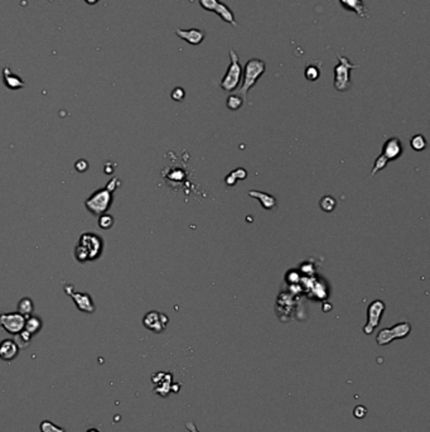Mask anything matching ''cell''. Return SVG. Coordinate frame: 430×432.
I'll return each mask as SVG.
<instances>
[{
  "label": "cell",
  "instance_id": "1",
  "mask_svg": "<svg viewBox=\"0 0 430 432\" xmlns=\"http://www.w3.org/2000/svg\"><path fill=\"white\" fill-rule=\"evenodd\" d=\"M103 252L104 240L100 235L95 233H83L75 248V257L77 262L87 263L100 258Z\"/></svg>",
  "mask_w": 430,
  "mask_h": 432
},
{
  "label": "cell",
  "instance_id": "2",
  "mask_svg": "<svg viewBox=\"0 0 430 432\" xmlns=\"http://www.w3.org/2000/svg\"><path fill=\"white\" fill-rule=\"evenodd\" d=\"M267 71V63L262 60H259V58H251L246 62L245 69L243 70V85L241 87L236 91L237 95H240L244 100H246L247 93L249 90H251L252 87L256 85L257 80L262 76Z\"/></svg>",
  "mask_w": 430,
  "mask_h": 432
},
{
  "label": "cell",
  "instance_id": "3",
  "mask_svg": "<svg viewBox=\"0 0 430 432\" xmlns=\"http://www.w3.org/2000/svg\"><path fill=\"white\" fill-rule=\"evenodd\" d=\"M241 77H243V67L240 63V57L235 50L230 51V65L226 71L224 79L221 80L220 86L226 93H233L237 90L240 85Z\"/></svg>",
  "mask_w": 430,
  "mask_h": 432
},
{
  "label": "cell",
  "instance_id": "4",
  "mask_svg": "<svg viewBox=\"0 0 430 432\" xmlns=\"http://www.w3.org/2000/svg\"><path fill=\"white\" fill-rule=\"evenodd\" d=\"M338 63L335 67V88L340 93L348 91L352 86L351 72L357 69V65H353L347 57L337 53Z\"/></svg>",
  "mask_w": 430,
  "mask_h": 432
},
{
  "label": "cell",
  "instance_id": "5",
  "mask_svg": "<svg viewBox=\"0 0 430 432\" xmlns=\"http://www.w3.org/2000/svg\"><path fill=\"white\" fill-rule=\"evenodd\" d=\"M112 201H114L112 192H110L109 190L105 187V189H100L93 192V194L86 200L85 206L91 214H93V215L96 216H101L103 214H106V211L109 210L110 206H111Z\"/></svg>",
  "mask_w": 430,
  "mask_h": 432
},
{
  "label": "cell",
  "instance_id": "6",
  "mask_svg": "<svg viewBox=\"0 0 430 432\" xmlns=\"http://www.w3.org/2000/svg\"><path fill=\"white\" fill-rule=\"evenodd\" d=\"M410 332L411 325L409 323H400L395 325V326L390 327V329L380 330L377 337H376V342H377L378 345L385 346L394 342V340L405 339Z\"/></svg>",
  "mask_w": 430,
  "mask_h": 432
},
{
  "label": "cell",
  "instance_id": "7",
  "mask_svg": "<svg viewBox=\"0 0 430 432\" xmlns=\"http://www.w3.org/2000/svg\"><path fill=\"white\" fill-rule=\"evenodd\" d=\"M200 5L207 12H212L219 15L224 22L231 24L232 27H237L235 13L231 10L228 5L224 4L220 0H200Z\"/></svg>",
  "mask_w": 430,
  "mask_h": 432
},
{
  "label": "cell",
  "instance_id": "8",
  "mask_svg": "<svg viewBox=\"0 0 430 432\" xmlns=\"http://www.w3.org/2000/svg\"><path fill=\"white\" fill-rule=\"evenodd\" d=\"M385 303L381 300H375L369 305L367 308V323L364 326V332L366 335H371L375 331L376 327L380 325L381 317H383L384 312H385Z\"/></svg>",
  "mask_w": 430,
  "mask_h": 432
},
{
  "label": "cell",
  "instance_id": "9",
  "mask_svg": "<svg viewBox=\"0 0 430 432\" xmlns=\"http://www.w3.org/2000/svg\"><path fill=\"white\" fill-rule=\"evenodd\" d=\"M26 317L19 312H8L0 313V326L12 335H18L24 330Z\"/></svg>",
  "mask_w": 430,
  "mask_h": 432
},
{
  "label": "cell",
  "instance_id": "10",
  "mask_svg": "<svg viewBox=\"0 0 430 432\" xmlns=\"http://www.w3.org/2000/svg\"><path fill=\"white\" fill-rule=\"evenodd\" d=\"M64 292L74 300L75 305L80 311L86 313L95 312V303H93L92 297L90 294L85 293V292H76L72 284H67L64 287Z\"/></svg>",
  "mask_w": 430,
  "mask_h": 432
},
{
  "label": "cell",
  "instance_id": "11",
  "mask_svg": "<svg viewBox=\"0 0 430 432\" xmlns=\"http://www.w3.org/2000/svg\"><path fill=\"white\" fill-rule=\"evenodd\" d=\"M169 323L168 316L164 313L157 312V311H150L143 317V325L148 330L153 332L160 334L166 329V325Z\"/></svg>",
  "mask_w": 430,
  "mask_h": 432
},
{
  "label": "cell",
  "instance_id": "12",
  "mask_svg": "<svg viewBox=\"0 0 430 432\" xmlns=\"http://www.w3.org/2000/svg\"><path fill=\"white\" fill-rule=\"evenodd\" d=\"M174 33L179 37L181 39H183L187 43L192 46H198L203 42L205 39L206 33L203 31L198 28H190V29H179L177 28L174 31Z\"/></svg>",
  "mask_w": 430,
  "mask_h": 432
},
{
  "label": "cell",
  "instance_id": "13",
  "mask_svg": "<svg viewBox=\"0 0 430 432\" xmlns=\"http://www.w3.org/2000/svg\"><path fill=\"white\" fill-rule=\"evenodd\" d=\"M19 354V346L12 339H5L0 343V359L4 361H12Z\"/></svg>",
  "mask_w": 430,
  "mask_h": 432
},
{
  "label": "cell",
  "instance_id": "14",
  "mask_svg": "<svg viewBox=\"0 0 430 432\" xmlns=\"http://www.w3.org/2000/svg\"><path fill=\"white\" fill-rule=\"evenodd\" d=\"M402 153V144L397 138H390L384 144L383 153L381 154L388 161H394L399 158Z\"/></svg>",
  "mask_w": 430,
  "mask_h": 432
},
{
  "label": "cell",
  "instance_id": "15",
  "mask_svg": "<svg viewBox=\"0 0 430 432\" xmlns=\"http://www.w3.org/2000/svg\"><path fill=\"white\" fill-rule=\"evenodd\" d=\"M340 3L346 10L356 13L361 18L369 17V9L365 5L364 0H340Z\"/></svg>",
  "mask_w": 430,
  "mask_h": 432
},
{
  "label": "cell",
  "instance_id": "16",
  "mask_svg": "<svg viewBox=\"0 0 430 432\" xmlns=\"http://www.w3.org/2000/svg\"><path fill=\"white\" fill-rule=\"evenodd\" d=\"M249 196L259 200V202L261 203L262 208L267 209V210H271V209H274L276 206V198L274 197L273 195L265 194V192L261 191H256V190H251V191H249Z\"/></svg>",
  "mask_w": 430,
  "mask_h": 432
},
{
  "label": "cell",
  "instance_id": "17",
  "mask_svg": "<svg viewBox=\"0 0 430 432\" xmlns=\"http://www.w3.org/2000/svg\"><path fill=\"white\" fill-rule=\"evenodd\" d=\"M43 326V323L38 316H28L26 317V324H24V330H26L28 334H31L32 336L36 334H38L41 331Z\"/></svg>",
  "mask_w": 430,
  "mask_h": 432
},
{
  "label": "cell",
  "instance_id": "18",
  "mask_svg": "<svg viewBox=\"0 0 430 432\" xmlns=\"http://www.w3.org/2000/svg\"><path fill=\"white\" fill-rule=\"evenodd\" d=\"M321 66L322 62H312L308 63L307 67L304 70V76L308 81H317V80L321 77Z\"/></svg>",
  "mask_w": 430,
  "mask_h": 432
},
{
  "label": "cell",
  "instance_id": "19",
  "mask_svg": "<svg viewBox=\"0 0 430 432\" xmlns=\"http://www.w3.org/2000/svg\"><path fill=\"white\" fill-rule=\"evenodd\" d=\"M4 81L5 85H7L9 88H13V90H17V88H20L24 86V82L21 81L19 77H15L12 72L9 71L8 67L4 69Z\"/></svg>",
  "mask_w": 430,
  "mask_h": 432
},
{
  "label": "cell",
  "instance_id": "20",
  "mask_svg": "<svg viewBox=\"0 0 430 432\" xmlns=\"http://www.w3.org/2000/svg\"><path fill=\"white\" fill-rule=\"evenodd\" d=\"M34 311V303L29 297H24L18 302V312L23 315L24 317H28L33 313Z\"/></svg>",
  "mask_w": 430,
  "mask_h": 432
},
{
  "label": "cell",
  "instance_id": "21",
  "mask_svg": "<svg viewBox=\"0 0 430 432\" xmlns=\"http://www.w3.org/2000/svg\"><path fill=\"white\" fill-rule=\"evenodd\" d=\"M246 176H247V172L244 170V168H237V170H235L233 172L227 174L225 182L228 185V186H233L238 179H245Z\"/></svg>",
  "mask_w": 430,
  "mask_h": 432
},
{
  "label": "cell",
  "instance_id": "22",
  "mask_svg": "<svg viewBox=\"0 0 430 432\" xmlns=\"http://www.w3.org/2000/svg\"><path fill=\"white\" fill-rule=\"evenodd\" d=\"M319 206H321L322 210L326 211V213H332L336 209V206H337V201H336V198L332 197V196L326 195L319 201Z\"/></svg>",
  "mask_w": 430,
  "mask_h": 432
},
{
  "label": "cell",
  "instance_id": "23",
  "mask_svg": "<svg viewBox=\"0 0 430 432\" xmlns=\"http://www.w3.org/2000/svg\"><path fill=\"white\" fill-rule=\"evenodd\" d=\"M244 103H245V100H244L240 95H237V94H232V95H230L227 98V103L226 104H227L228 109L235 111V110L240 109L241 106L244 105Z\"/></svg>",
  "mask_w": 430,
  "mask_h": 432
},
{
  "label": "cell",
  "instance_id": "24",
  "mask_svg": "<svg viewBox=\"0 0 430 432\" xmlns=\"http://www.w3.org/2000/svg\"><path fill=\"white\" fill-rule=\"evenodd\" d=\"M410 144H411V147H413L414 151L420 152L425 149L426 141H425V138H424L423 134H416V135H414L413 138H411Z\"/></svg>",
  "mask_w": 430,
  "mask_h": 432
},
{
  "label": "cell",
  "instance_id": "25",
  "mask_svg": "<svg viewBox=\"0 0 430 432\" xmlns=\"http://www.w3.org/2000/svg\"><path fill=\"white\" fill-rule=\"evenodd\" d=\"M112 225H114V217L111 215H107V214H103L101 216H99V226L104 230L111 229Z\"/></svg>",
  "mask_w": 430,
  "mask_h": 432
},
{
  "label": "cell",
  "instance_id": "26",
  "mask_svg": "<svg viewBox=\"0 0 430 432\" xmlns=\"http://www.w3.org/2000/svg\"><path fill=\"white\" fill-rule=\"evenodd\" d=\"M388 162L389 161L386 160L385 157H384L383 154H380V157L377 158V160L375 161V165H373V168H372V172H371V176H375L376 173L380 172L381 170H384V168L388 166Z\"/></svg>",
  "mask_w": 430,
  "mask_h": 432
},
{
  "label": "cell",
  "instance_id": "27",
  "mask_svg": "<svg viewBox=\"0 0 430 432\" xmlns=\"http://www.w3.org/2000/svg\"><path fill=\"white\" fill-rule=\"evenodd\" d=\"M17 336V340H14L15 343H17L18 346H21V348H24V346H27L29 344V342H31L32 339V335L28 334V332L26 331V330H23V331L19 332L18 335H15Z\"/></svg>",
  "mask_w": 430,
  "mask_h": 432
},
{
  "label": "cell",
  "instance_id": "28",
  "mask_svg": "<svg viewBox=\"0 0 430 432\" xmlns=\"http://www.w3.org/2000/svg\"><path fill=\"white\" fill-rule=\"evenodd\" d=\"M41 431L42 432H66L64 428L58 427L55 423L51 421H42L41 422Z\"/></svg>",
  "mask_w": 430,
  "mask_h": 432
},
{
  "label": "cell",
  "instance_id": "29",
  "mask_svg": "<svg viewBox=\"0 0 430 432\" xmlns=\"http://www.w3.org/2000/svg\"><path fill=\"white\" fill-rule=\"evenodd\" d=\"M185 93L182 87H176L173 91H172V99L176 101H182L184 99Z\"/></svg>",
  "mask_w": 430,
  "mask_h": 432
},
{
  "label": "cell",
  "instance_id": "30",
  "mask_svg": "<svg viewBox=\"0 0 430 432\" xmlns=\"http://www.w3.org/2000/svg\"><path fill=\"white\" fill-rule=\"evenodd\" d=\"M353 415L356 418H364L367 415V410L365 406H357L353 411Z\"/></svg>",
  "mask_w": 430,
  "mask_h": 432
},
{
  "label": "cell",
  "instance_id": "31",
  "mask_svg": "<svg viewBox=\"0 0 430 432\" xmlns=\"http://www.w3.org/2000/svg\"><path fill=\"white\" fill-rule=\"evenodd\" d=\"M119 185H120L119 178H112V179H110V181H109V184H107L106 189L109 190L110 192H112V194H114V191L117 189V187H119Z\"/></svg>",
  "mask_w": 430,
  "mask_h": 432
},
{
  "label": "cell",
  "instance_id": "32",
  "mask_svg": "<svg viewBox=\"0 0 430 432\" xmlns=\"http://www.w3.org/2000/svg\"><path fill=\"white\" fill-rule=\"evenodd\" d=\"M87 168H88V163L86 162L85 160H80L76 162V170L79 171V172H85Z\"/></svg>",
  "mask_w": 430,
  "mask_h": 432
},
{
  "label": "cell",
  "instance_id": "33",
  "mask_svg": "<svg viewBox=\"0 0 430 432\" xmlns=\"http://www.w3.org/2000/svg\"><path fill=\"white\" fill-rule=\"evenodd\" d=\"M185 428H187V430L189 432H200L197 430V427H196V425L192 422V421H188V422H185Z\"/></svg>",
  "mask_w": 430,
  "mask_h": 432
},
{
  "label": "cell",
  "instance_id": "34",
  "mask_svg": "<svg viewBox=\"0 0 430 432\" xmlns=\"http://www.w3.org/2000/svg\"><path fill=\"white\" fill-rule=\"evenodd\" d=\"M87 432H100V431L96 430V428H91V430H88Z\"/></svg>",
  "mask_w": 430,
  "mask_h": 432
}]
</instances>
